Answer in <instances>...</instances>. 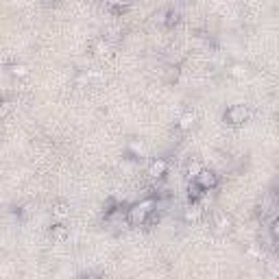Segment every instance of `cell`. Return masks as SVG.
Instances as JSON below:
<instances>
[{
  "label": "cell",
  "instance_id": "2e32d148",
  "mask_svg": "<svg viewBox=\"0 0 279 279\" xmlns=\"http://www.w3.org/2000/svg\"><path fill=\"white\" fill-rule=\"evenodd\" d=\"M131 2H133V0H109V4H112L114 9H127Z\"/></svg>",
  "mask_w": 279,
  "mask_h": 279
},
{
  "label": "cell",
  "instance_id": "9c48e42d",
  "mask_svg": "<svg viewBox=\"0 0 279 279\" xmlns=\"http://www.w3.org/2000/svg\"><path fill=\"white\" fill-rule=\"evenodd\" d=\"M246 75H249V68H246L244 64H234L229 68V77L231 79H238L240 81V79H244Z\"/></svg>",
  "mask_w": 279,
  "mask_h": 279
},
{
  "label": "cell",
  "instance_id": "7a4b0ae2",
  "mask_svg": "<svg viewBox=\"0 0 279 279\" xmlns=\"http://www.w3.org/2000/svg\"><path fill=\"white\" fill-rule=\"evenodd\" d=\"M249 107L246 105H231V107L225 112V122L231 124V127H240L249 120Z\"/></svg>",
  "mask_w": 279,
  "mask_h": 279
},
{
  "label": "cell",
  "instance_id": "ffe728a7",
  "mask_svg": "<svg viewBox=\"0 0 279 279\" xmlns=\"http://www.w3.org/2000/svg\"><path fill=\"white\" fill-rule=\"evenodd\" d=\"M155 22H157V24H166V11L155 13Z\"/></svg>",
  "mask_w": 279,
  "mask_h": 279
},
{
  "label": "cell",
  "instance_id": "e0dca14e",
  "mask_svg": "<svg viewBox=\"0 0 279 279\" xmlns=\"http://www.w3.org/2000/svg\"><path fill=\"white\" fill-rule=\"evenodd\" d=\"M177 20H179V13L177 11H166V26L177 24Z\"/></svg>",
  "mask_w": 279,
  "mask_h": 279
},
{
  "label": "cell",
  "instance_id": "d6986e66",
  "mask_svg": "<svg viewBox=\"0 0 279 279\" xmlns=\"http://www.w3.org/2000/svg\"><path fill=\"white\" fill-rule=\"evenodd\" d=\"M271 238H273V240L279 238V223H277V218L271 220Z\"/></svg>",
  "mask_w": 279,
  "mask_h": 279
},
{
  "label": "cell",
  "instance_id": "8992f818",
  "mask_svg": "<svg viewBox=\"0 0 279 279\" xmlns=\"http://www.w3.org/2000/svg\"><path fill=\"white\" fill-rule=\"evenodd\" d=\"M127 151L133 157H146V153H149V149H146V144L142 140H131L127 144Z\"/></svg>",
  "mask_w": 279,
  "mask_h": 279
},
{
  "label": "cell",
  "instance_id": "6da1fadb",
  "mask_svg": "<svg viewBox=\"0 0 279 279\" xmlns=\"http://www.w3.org/2000/svg\"><path fill=\"white\" fill-rule=\"evenodd\" d=\"M157 209V201L155 199H144L140 203H133L131 207L127 209V223L133 225V227H140L149 220V216Z\"/></svg>",
  "mask_w": 279,
  "mask_h": 279
},
{
  "label": "cell",
  "instance_id": "4fadbf2b",
  "mask_svg": "<svg viewBox=\"0 0 279 279\" xmlns=\"http://www.w3.org/2000/svg\"><path fill=\"white\" fill-rule=\"evenodd\" d=\"M11 75H13V77H20V79H22V77H26V75H29V68H26L24 64H13V66H11Z\"/></svg>",
  "mask_w": 279,
  "mask_h": 279
},
{
  "label": "cell",
  "instance_id": "277c9868",
  "mask_svg": "<svg viewBox=\"0 0 279 279\" xmlns=\"http://www.w3.org/2000/svg\"><path fill=\"white\" fill-rule=\"evenodd\" d=\"M168 170V161L161 159V157H157V159H153L149 164V170H146V175H149L151 179H161L166 175Z\"/></svg>",
  "mask_w": 279,
  "mask_h": 279
},
{
  "label": "cell",
  "instance_id": "7c38bea8",
  "mask_svg": "<svg viewBox=\"0 0 279 279\" xmlns=\"http://www.w3.org/2000/svg\"><path fill=\"white\" fill-rule=\"evenodd\" d=\"M201 188H199V183L197 181H190V186H188V197L192 199V201H197L199 197H201Z\"/></svg>",
  "mask_w": 279,
  "mask_h": 279
},
{
  "label": "cell",
  "instance_id": "8fae6325",
  "mask_svg": "<svg viewBox=\"0 0 279 279\" xmlns=\"http://www.w3.org/2000/svg\"><path fill=\"white\" fill-rule=\"evenodd\" d=\"M214 227L218 229V231H227V229L231 227V218H229L227 214H218V216H216Z\"/></svg>",
  "mask_w": 279,
  "mask_h": 279
},
{
  "label": "cell",
  "instance_id": "52a82bcc",
  "mask_svg": "<svg viewBox=\"0 0 279 279\" xmlns=\"http://www.w3.org/2000/svg\"><path fill=\"white\" fill-rule=\"evenodd\" d=\"M194 122H197V116H194L192 112H186L181 118H179L177 124H179V129H181V131H190L194 127Z\"/></svg>",
  "mask_w": 279,
  "mask_h": 279
},
{
  "label": "cell",
  "instance_id": "ac0fdd59",
  "mask_svg": "<svg viewBox=\"0 0 279 279\" xmlns=\"http://www.w3.org/2000/svg\"><path fill=\"white\" fill-rule=\"evenodd\" d=\"M9 112H11V103H9V101H0V118H4Z\"/></svg>",
  "mask_w": 279,
  "mask_h": 279
},
{
  "label": "cell",
  "instance_id": "5b68a950",
  "mask_svg": "<svg viewBox=\"0 0 279 279\" xmlns=\"http://www.w3.org/2000/svg\"><path fill=\"white\" fill-rule=\"evenodd\" d=\"M201 216H203V207L197 201H192L190 205H186V209H183V220H186V223H192V225L199 223Z\"/></svg>",
  "mask_w": 279,
  "mask_h": 279
},
{
  "label": "cell",
  "instance_id": "ba28073f",
  "mask_svg": "<svg viewBox=\"0 0 279 279\" xmlns=\"http://www.w3.org/2000/svg\"><path fill=\"white\" fill-rule=\"evenodd\" d=\"M68 234H70V231H68V227L64 223H57L55 227L50 229V236H52V240H57V242H64L66 238H68Z\"/></svg>",
  "mask_w": 279,
  "mask_h": 279
},
{
  "label": "cell",
  "instance_id": "9a60e30c",
  "mask_svg": "<svg viewBox=\"0 0 279 279\" xmlns=\"http://www.w3.org/2000/svg\"><path fill=\"white\" fill-rule=\"evenodd\" d=\"M96 55H101V57H105V55H109V44L105 40H101L96 44Z\"/></svg>",
  "mask_w": 279,
  "mask_h": 279
},
{
  "label": "cell",
  "instance_id": "30bf717a",
  "mask_svg": "<svg viewBox=\"0 0 279 279\" xmlns=\"http://www.w3.org/2000/svg\"><path fill=\"white\" fill-rule=\"evenodd\" d=\"M203 170V166L199 164V161H188V166H186V177L190 179V181H194L197 179V175Z\"/></svg>",
  "mask_w": 279,
  "mask_h": 279
},
{
  "label": "cell",
  "instance_id": "5bb4252c",
  "mask_svg": "<svg viewBox=\"0 0 279 279\" xmlns=\"http://www.w3.org/2000/svg\"><path fill=\"white\" fill-rule=\"evenodd\" d=\"M52 214H55V218H59V220H64L66 216H68V205L64 203H59V205H55V209H52Z\"/></svg>",
  "mask_w": 279,
  "mask_h": 279
},
{
  "label": "cell",
  "instance_id": "3957f363",
  "mask_svg": "<svg viewBox=\"0 0 279 279\" xmlns=\"http://www.w3.org/2000/svg\"><path fill=\"white\" fill-rule=\"evenodd\" d=\"M194 181L199 183V188H201V190H214V188L218 186V175H216L214 170H205V168H203V170L197 175Z\"/></svg>",
  "mask_w": 279,
  "mask_h": 279
}]
</instances>
